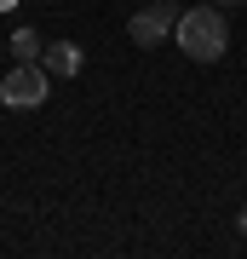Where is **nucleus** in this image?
<instances>
[{"label":"nucleus","mask_w":247,"mask_h":259,"mask_svg":"<svg viewBox=\"0 0 247 259\" xmlns=\"http://www.w3.org/2000/svg\"><path fill=\"white\" fill-rule=\"evenodd\" d=\"M173 40L184 47V58H195V64H219L230 52V23H224L219 6H190V12H178Z\"/></svg>","instance_id":"f257e3e1"},{"label":"nucleus","mask_w":247,"mask_h":259,"mask_svg":"<svg viewBox=\"0 0 247 259\" xmlns=\"http://www.w3.org/2000/svg\"><path fill=\"white\" fill-rule=\"evenodd\" d=\"M46 93H52V69L40 64H12L6 75H0V104L6 110H35V104H46Z\"/></svg>","instance_id":"f03ea898"},{"label":"nucleus","mask_w":247,"mask_h":259,"mask_svg":"<svg viewBox=\"0 0 247 259\" xmlns=\"http://www.w3.org/2000/svg\"><path fill=\"white\" fill-rule=\"evenodd\" d=\"M173 23H178L173 0H150L144 12H132L127 35H132V47H161V40H173Z\"/></svg>","instance_id":"7ed1b4c3"},{"label":"nucleus","mask_w":247,"mask_h":259,"mask_svg":"<svg viewBox=\"0 0 247 259\" xmlns=\"http://www.w3.org/2000/svg\"><path fill=\"white\" fill-rule=\"evenodd\" d=\"M40 64L52 69V81H69V75H81V47H75V40H52V47L40 52Z\"/></svg>","instance_id":"20e7f679"},{"label":"nucleus","mask_w":247,"mask_h":259,"mask_svg":"<svg viewBox=\"0 0 247 259\" xmlns=\"http://www.w3.org/2000/svg\"><path fill=\"white\" fill-rule=\"evenodd\" d=\"M46 47H40V35L35 29H18V35H12V58H18V64H35Z\"/></svg>","instance_id":"39448f33"},{"label":"nucleus","mask_w":247,"mask_h":259,"mask_svg":"<svg viewBox=\"0 0 247 259\" xmlns=\"http://www.w3.org/2000/svg\"><path fill=\"white\" fill-rule=\"evenodd\" d=\"M236 231H241V236H247V207H241V213H236Z\"/></svg>","instance_id":"423d86ee"},{"label":"nucleus","mask_w":247,"mask_h":259,"mask_svg":"<svg viewBox=\"0 0 247 259\" xmlns=\"http://www.w3.org/2000/svg\"><path fill=\"white\" fill-rule=\"evenodd\" d=\"M12 6H18V0H0V12H12Z\"/></svg>","instance_id":"0eeeda50"},{"label":"nucleus","mask_w":247,"mask_h":259,"mask_svg":"<svg viewBox=\"0 0 247 259\" xmlns=\"http://www.w3.org/2000/svg\"><path fill=\"white\" fill-rule=\"evenodd\" d=\"M213 6H236V0H213Z\"/></svg>","instance_id":"6e6552de"}]
</instances>
